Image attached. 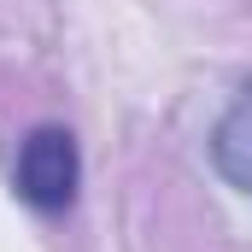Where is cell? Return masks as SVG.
<instances>
[{"instance_id": "obj_2", "label": "cell", "mask_w": 252, "mask_h": 252, "mask_svg": "<svg viewBox=\"0 0 252 252\" xmlns=\"http://www.w3.org/2000/svg\"><path fill=\"white\" fill-rule=\"evenodd\" d=\"M211 170L252 199V88H241L211 129Z\"/></svg>"}, {"instance_id": "obj_1", "label": "cell", "mask_w": 252, "mask_h": 252, "mask_svg": "<svg viewBox=\"0 0 252 252\" xmlns=\"http://www.w3.org/2000/svg\"><path fill=\"white\" fill-rule=\"evenodd\" d=\"M18 199L35 205V211H64L76 199V182H82V158H76V141L70 129H35L24 147H18Z\"/></svg>"}]
</instances>
